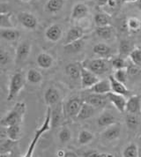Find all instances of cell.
<instances>
[{
  "mask_svg": "<svg viewBox=\"0 0 141 157\" xmlns=\"http://www.w3.org/2000/svg\"><path fill=\"white\" fill-rule=\"evenodd\" d=\"M128 57L130 59V62H131L132 64L139 66L141 68V48L135 47L132 50V51L130 53Z\"/></svg>",
  "mask_w": 141,
  "mask_h": 157,
  "instance_id": "obj_40",
  "label": "cell"
},
{
  "mask_svg": "<svg viewBox=\"0 0 141 157\" xmlns=\"http://www.w3.org/2000/svg\"><path fill=\"white\" fill-rule=\"evenodd\" d=\"M108 1L109 0H98L97 1V5H98L99 6H106Z\"/></svg>",
  "mask_w": 141,
  "mask_h": 157,
  "instance_id": "obj_48",
  "label": "cell"
},
{
  "mask_svg": "<svg viewBox=\"0 0 141 157\" xmlns=\"http://www.w3.org/2000/svg\"><path fill=\"white\" fill-rule=\"evenodd\" d=\"M118 5V1L117 0H109L107 3V6L109 8H116Z\"/></svg>",
  "mask_w": 141,
  "mask_h": 157,
  "instance_id": "obj_47",
  "label": "cell"
},
{
  "mask_svg": "<svg viewBox=\"0 0 141 157\" xmlns=\"http://www.w3.org/2000/svg\"><path fill=\"white\" fill-rule=\"evenodd\" d=\"M27 111V105L24 101L16 102L15 105L9 110L2 119L0 120V124L3 127H8L13 124H22L25 115Z\"/></svg>",
  "mask_w": 141,
  "mask_h": 157,
  "instance_id": "obj_1",
  "label": "cell"
},
{
  "mask_svg": "<svg viewBox=\"0 0 141 157\" xmlns=\"http://www.w3.org/2000/svg\"><path fill=\"white\" fill-rule=\"evenodd\" d=\"M78 154L73 150H64V157H76Z\"/></svg>",
  "mask_w": 141,
  "mask_h": 157,
  "instance_id": "obj_46",
  "label": "cell"
},
{
  "mask_svg": "<svg viewBox=\"0 0 141 157\" xmlns=\"http://www.w3.org/2000/svg\"><path fill=\"white\" fill-rule=\"evenodd\" d=\"M123 156L138 157L139 156V148L136 143H130L123 150Z\"/></svg>",
  "mask_w": 141,
  "mask_h": 157,
  "instance_id": "obj_36",
  "label": "cell"
},
{
  "mask_svg": "<svg viewBox=\"0 0 141 157\" xmlns=\"http://www.w3.org/2000/svg\"><path fill=\"white\" fill-rule=\"evenodd\" d=\"M139 156H141V145L140 147H139Z\"/></svg>",
  "mask_w": 141,
  "mask_h": 157,
  "instance_id": "obj_54",
  "label": "cell"
},
{
  "mask_svg": "<svg viewBox=\"0 0 141 157\" xmlns=\"http://www.w3.org/2000/svg\"><path fill=\"white\" fill-rule=\"evenodd\" d=\"M21 2H24V3H28V2H30L31 0H21Z\"/></svg>",
  "mask_w": 141,
  "mask_h": 157,
  "instance_id": "obj_53",
  "label": "cell"
},
{
  "mask_svg": "<svg viewBox=\"0 0 141 157\" xmlns=\"http://www.w3.org/2000/svg\"><path fill=\"white\" fill-rule=\"evenodd\" d=\"M45 38L50 43H57L63 38V29L59 24H51L45 30Z\"/></svg>",
  "mask_w": 141,
  "mask_h": 157,
  "instance_id": "obj_10",
  "label": "cell"
},
{
  "mask_svg": "<svg viewBox=\"0 0 141 157\" xmlns=\"http://www.w3.org/2000/svg\"><path fill=\"white\" fill-rule=\"evenodd\" d=\"M109 81H110V84H111V89H112V92L116 94H123V95H127L130 94V90L128 89L125 86V84L120 82L118 80H116V78L113 77V75L109 76Z\"/></svg>",
  "mask_w": 141,
  "mask_h": 157,
  "instance_id": "obj_29",
  "label": "cell"
},
{
  "mask_svg": "<svg viewBox=\"0 0 141 157\" xmlns=\"http://www.w3.org/2000/svg\"><path fill=\"white\" fill-rule=\"evenodd\" d=\"M140 67L136 65V64H132L131 62V64H129L128 67H127V70H128V73H129V76H137L139 74L140 72Z\"/></svg>",
  "mask_w": 141,
  "mask_h": 157,
  "instance_id": "obj_43",
  "label": "cell"
},
{
  "mask_svg": "<svg viewBox=\"0 0 141 157\" xmlns=\"http://www.w3.org/2000/svg\"><path fill=\"white\" fill-rule=\"evenodd\" d=\"M125 29L131 33H137L141 29V21L138 17L131 16L125 21Z\"/></svg>",
  "mask_w": 141,
  "mask_h": 157,
  "instance_id": "obj_32",
  "label": "cell"
},
{
  "mask_svg": "<svg viewBox=\"0 0 141 157\" xmlns=\"http://www.w3.org/2000/svg\"><path fill=\"white\" fill-rule=\"evenodd\" d=\"M17 141H13L10 139H7L6 140L2 141L0 145V155L1 156H11L13 147Z\"/></svg>",
  "mask_w": 141,
  "mask_h": 157,
  "instance_id": "obj_35",
  "label": "cell"
},
{
  "mask_svg": "<svg viewBox=\"0 0 141 157\" xmlns=\"http://www.w3.org/2000/svg\"><path fill=\"white\" fill-rule=\"evenodd\" d=\"M82 64L85 67L88 68L90 71L94 72L98 76L105 74L109 69V63L108 58H93V59H88L82 62Z\"/></svg>",
  "mask_w": 141,
  "mask_h": 157,
  "instance_id": "obj_4",
  "label": "cell"
},
{
  "mask_svg": "<svg viewBox=\"0 0 141 157\" xmlns=\"http://www.w3.org/2000/svg\"><path fill=\"white\" fill-rule=\"evenodd\" d=\"M17 20L24 29L28 30H35L39 24L36 16L28 12H20L17 14Z\"/></svg>",
  "mask_w": 141,
  "mask_h": 157,
  "instance_id": "obj_6",
  "label": "cell"
},
{
  "mask_svg": "<svg viewBox=\"0 0 141 157\" xmlns=\"http://www.w3.org/2000/svg\"><path fill=\"white\" fill-rule=\"evenodd\" d=\"M93 53L98 57L101 58H109L113 57L114 51L113 49L106 43H96L93 46Z\"/></svg>",
  "mask_w": 141,
  "mask_h": 157,
  "instance_id": "obj_18",
  "label": "cell"
},
{
  "mask_svg": "<svg viewBox=\"0 0 141 157\" xmlns=\"http://www.w3.org/2000/svg\"><path fill=\"white\" fill-rule=\"evenodd\" d=\"M72 139V132L69 127L63 126L58 132V140L62 144H67Z\"/></svg>",
  "mask_w": 141,
  "mask_h": 157,
  "instance_id": "obj_37",
  "label": "cell"
},
{
  "mask_svg": "<svg viewBox=\"0 0 141 157\" xmlns=\"http://www.w3.org/2000/svg\"><path fill=\"white\" fill-rule=\"evenodd\" d=\"M85 45H86V41L84 40V38H81L78 41L65 44L63 46L64 50L68 53H78L83 50Z\"/></svg>",
  "mask_w": 141,
  "mask_h": 157,
  "instance_id": "obj_30",
  "label": "cell"
},
{
  "mask_svg": "<svg viewBox=\"0 0 141 157\" xmlns=\"http://www.w3.org/2000/svg\"><path fill=\"white\" fill-rule=\"evenodd\" d=\"M55 63L54 57L47 52H41L36 57V64L43 70L50 69Z\"/></svg>",
  "mask_w": 141,
  "mask_h": 157,
  "instance_id": "obj_19",
  "label": "cell"
},
{
  "mask_svg": "<svg viewBox=\"0 0 141 157\" xmlns=\"http://www.w3.org/2000/svg\"><path fill=\"white\" fill-rule=\"evenodd\" d=\"M125 123H126V125L128 126V128L134 130L139 125L140 121H139V118L138 115L128 113L126 117H125Z\"/></svg>",
  "mask_w": 141,
  "mask_h": 157,
  "instance_id": "obj_41",
  "label": "cell"
},
{
  "mask_svg": "<svg viewBox=\"0 0 141 157\" xmlns=\"http://www.w3.org/2000/svg\"><path fill=\"white\" fill-rule=\"evenodd\" d=\"M137 6H138V8L141 11V0H139V1L137 2Z\"/></svg>",
  "mask_w": 141,
  "mask_h": 157,
  "instance_id": "obj_52",
  "label": "cell"
},
{
  "mask_svg": "<svg viewBox=\"0 0 141 157\" xmlns=\"http://www.w3.org/2000/svg\"><path fill=\"white\" fill-rule=\"evenodd\" d=\"M65 111L63 110V107L59 102L55 106L51 107V124H52V128L57 127L63 118V113Z\"/></svg>",
  "mask_w": 141,
  "mask_h": 157,
  "instance_id": "obj_22",
  "label": "cell"
},
{
  "mask_svg": "<svg viewBox=\"0 0 141 157\" xmlns=\"http://www.w3.org/2000/svg\"><path fill=\"white\" fill-rule=\"evenodd\" d=\"M94 138H95V136L92 132H90L89 130H86V129H83L78 132V143L81 146H86V145H88L93 142Z\"/></svg>",
  "mask_w": 141,
  "mask_h": 157,
  "instance_id": "obj_31",
  "label": "cell"
},
{
  "mask_svg": "<svg viewBox=\"0 0 141 157\" xmlns=\"http://www.w3.org/2000/svg\"><path fill=\"white\" fill-rule=\"evenodd\" d=\"M32 51V44L29 41H22L18 44L15 52L16 63H23L28 60Z\"/></svg>",
  "mask_w": 141,
  "mask_h": 157,
  "instance_id": "obj_7",
  "label": "cell"
},
{
  "mask_svg": "<svg viewBox=\"0 0 141 157\" xmlns=\"http://www.w3.org/2000/svg\"><path fill=\"white\" fill-rule=\"evenodd\" d=\"M84 29L78 26H73L67 31L65 37L63 39V45L78 41L81 38H84Z\"/></svg>",
  "mask_w": 141,
  "mask_h": 157,
  "instance_id": "obj_14",
  "label": "cell"
},
{
  "mask_svg": "<svg viewBox=\"0 0 141 157\" xmlns=\"http://www.w3.org/2000/svg\"><path fill=\"white\" fill-rule=\"evenodd\" d=\"M93 21L96 27H104L111 25L110 16L105 13H97L93 16Z\"/></svg>",
  "mask_w": 141,
  "mask_h": 157,
  "instance_id": "obj_33",
  "label": "cell"
},
{
  "mask_svg": "<svg viewBox=\"0 0 141 157\" xmlns=\"http://www.w3.org/2000/svg\"><path fill=\"white\" fill-rule=\"evenodd\" d=\"M6 136L8 139L13 140V141H19L21 139L22 134V126L21 124H13L6 127Z\"/></svg>",
  "mask_w": 141,
  "mask_h": 157,
  "instance_id": "obj_27",
  "label": "cell"
},
{
  "mask_svg": "<svg viewBox=\"0 0 141 157\" xmlns=\"http://www.w3.org/2000/svg\"><path fill=\"white\" fill-rule=\"evenodd\" d=\"M122 2H124V3H127V4H131V3H136V2H138L139 0H121Z\"/></svg>",
  "mask_w": 141,
  "mask_h": 157,
  "instance_id": "obj_51",
  "label": "cell"
},
{
  "mask_svg": "<svg viewBox=\"0 0 141 157\" xmlns=\"http://www.w3.org/2000/svg\"><path fill=\"white\" fill-rule=\"evenodd\" d=\"M56 156L63 157V156H64V150H63V149L58 150V151L56 152Z\"/></svg>",
  "mask_w": 141,
  "mask_h": 157,
  "instance_id": "obj_50",
  "label": "cell"
},
{
  "mask_svg": "<svg viewBox=\"0 0 141 157\" xmlns=\"http://www.w3.org/2000/svg\"><path fill=\"white\" fill-rule=\"evenodd\" d=\"M84 101L88 102L95 108L105 107L109 101L107 94H100L90 93L85 96Z\"/></svg>",
  "mask_w": 141,
  "mask_h": 157,
  "instance_id": "obj_12",
  "label": "cell"
},
{
  "mask_svg": "<svg viewBox=\"0 0 141 157\" xmlns=\"http://www.w3.org/2000/svg\"><path fill=\"white\" fill-rule=\"evenodd\" d=\"M8 61H9V55H8V53L2 49L1 52H0V63L4 66V65H6L8 63Z\"/></svg>",
  "mask_w": 141,
  "mask_h": 157,
  "instance_id": "obj_44",
  "label": "cell"
},
{
  "mask_svg": "<svg viewBox=\"0 0 141 157\" xmlns=\"http://www.w3.org/2000/svg\"><path fill=\"white\" fill-rule=\"evenodd\" d=\"M89 13V7L84 3H76L71 9L70 18L74 21H78L86 18Z\"/></svg>",
  "mask_w": 141,
  "mask_h": 157,
  "instance_id": "obj_15",
  "label": "cell"
},
{
  "mask_svg": "<svg viewBox=\"0 0 141 157\" xmlns=\"http://www.w3.org/2000/svg\"><path fill=\"white\" fill-rule=\"evenodd\" d=\"M96 123H97L99 126L108 127V126L112 125L114 124H116L117 123V118L111 112L105 110V111L101 112V115L97 117Z\"/></svg>",
  "mask_w": 141,
  "mask_h": 157,
  "instance_id": "obj_21",
  "label": "cell"
},
{
  "mask_svg": "<svg viewBox=\"0 0 141 157\" xmlns=\"http://www.w3.org/2000/svg\"><path fill=\"white\" fill-rule=\"evenodd\" d=\"M87 92L100 94H108L109 93L112 92L109 78H108V79H100L95 85H93L89 89H87Z\"/></svg>",
  "mask_w": 141,
  "mask_h": 157,
  "instance_id": "obj_16",
  "label": "cell"
},
{
  "mask_svg": "<svg viewBox=\"0 0 141 157\" xmlns=\"http://www.w3.org/2000/svg\"><path fill=\"white\" fill-rule=\"evenodd\" d=\"M51 128H52V124H51V107L48 106L43 123L41 124V126L39 128L36 129V131L35 132L34 138L32 139L31 143H30V145H29V147H28V150H27V152H26L24 156H32V155H33V153H34V151L35 149V147H36L38 141L40 140V139L42 138V136L44 133H46L47 132H49Z\"/></svg>",
  "mask_w": 141,
  "mask_h": 157,
  "instance_id": "obj_2",
  "label": "cell"
},
{
  "mask_svg": "<svg viewBox=\"0 0 141 157\" xmlns=\"http://www.w3.org/2000/svg\"><path fill=\"white\" fill-rule=\"evenodd\" d=\"M26 78H27V81L31 85H39L43 80L42 72L35 68H31L28 70Z\"/></svg>",
  "mask_w": 141,
  "mask_h": 157,
  "instance_id": "obj_28",
  "label": "cell"
},
{
  "mask_svg": "<svg viewBox=\"0 0 141 157\" xmlns=\"http://www.w3.org/2000/svg\"><path fill=\"white\" fill-rule=\"evenodd\" d=\"M135 46H134L132 43L127 39H123L121 40V42L119 43V47H118V51L121 56L124 57H127L130 55V53L132 51Z\"/></svg>",
  "mask_w": 141,
  "mask_h": 157,
  "instance_id": "obj_34",
  "label": "cell"
},
{
  "mask_svg": "<svg viewBox=\"0 0 141 157\" xmlns=\"http://www.w3.org/2000/svg\"><path fill=\"white\" fill-rule=\"evenodd\" d=\"M111 66L114 70H117V69H124V68H127L129 63L127 61L126 57L124 56H117V57H113L111 60Z\"/></svg>",
  "mask_w": 141,
  "mask_h": 157,
  "instance_id": "obj_38",
  "label": "cell"
},
{
  "mask_svg": "<svg viewBox=\"0 0 141 157\" xmlns=\"http://www.w3.org/2000/svg\"><path fill=\"white\" fill-rule=\"evenodd\" d=\"M100 152L96 150H88L86 152H85L83 154V156L86 157H99Z\"/></svg>",
  "mask_w": 141,
  "mask_h": 157,
  "instance_id": "obj_45",
  "label": "cell"
},
{
  "mask_svg": "<svg viewBox=\"0 0 141 157\" xmlns=\"http://www.w3.org/2000/svg\"><path fill=\"white\" fill-rule=\"evenodd\" d=\"M65 73L66 75L72 80L80 79V72H81V63H70L65 66Z\"/></svg>",
  "mask_w": 141,
  "mask_h": 157,
  "instance_id": "obj_25",
  "label": "cell"
},
{
  "mask_svg": "<svg viewBox=\"0 0 141 157\" xmlns=\"http://www.w3.org/2000/svg\"><path fill=\"white\" fill-rule=\"evenodd\" d=\"M26 81H27V78L25 77L23 72L18 71V72L14 73L10 79L7 101H11L14 100L20 94V93L25 86Z\"/></svg>",
  "mask_w": 141,
  "mask_h": 157,
  "instance_id": "obj_3",
  "label": "cell"
},
{
  "mask_svg": "<svg viewBox=\"0 0 141 157\" xmlns=\"http://www.w3.org/2000/svg\"><path fill=\"white\" fill-rule=\"evenodd\" d=\"M95 35L102 40H110L115 36V30L111 25L97 27L95 29Z\"/></svg>",
  "mask_w": 141,
  "mask_h": 157,
  "instance_id": "obj_26",
  "label": "cell"
},
{
  "mask_svg": "<svg viewBox=\"0 0 141 157\" xmlns=\"http://www.w3.org/2000/svg\"><path fill=\"white\" fill-rule=\"evenodd\" d=\"M0 36L3 40H6L7 42H16L20 39L21 33L18 29L14 28L0 29Z\"/></svg>",
  "mask_w": 141,
  "mask_h": 157,
  "instance_id": "obj_24",
  "label": "cell"
},
{
  "mask_svg": "<svg viewBox=\"0 0 141 157\" xmlns=\"http://www.w3.org/2000/svg\"><path fill=\"white\" fill-rule=\"evenodd\" d=\"M109 156H114V155L109 154V153H100L99 157H109Z\"/></svg>",
  "mask_w": 141,
  "mask_h": 157,
  "instance_id": "obj_49",
  "label": "cell"
},
{
  "mask_svg": "<svg viewBox=\"0 0 141 157\" xmlns=\"http://www.w3.org/2000/svg\"><path fill=\"white\" fill-rule=\"evenodd\" d=\"M44 101L47 106L53 107L58 104L61 101V94L60 92L53 86L49 87L44 93Z\"/></svg>",
  "mask_w": 141,
  "mask_h": 157,
  "instance_id": "obj_13",
  "label": "cell"
},
{
  "mask_svg": "<svg viewBox=\"0 0 141 157\" xmlns=\"http://www.w3.org/2000/svg\"><path fill=\"white\" fill-rule=\"evenodd\" d=\"M107 97L109 99V101L112 104L117 111H119L120 113H124L126 111L127 100L125 98V95L110 92L107 94Z\"/></svg>",
  "mask_w": 141,
  "mask_h": 157,
  "instance_id": "obj_8",
  "label": "cell"
},
{
  "mask_svg": "<svg viewBox=\"0 0 141 157\" xmlns=\"http://www.w3.org/2000/svg\"><path fill=\"white\" fill-rule=\"evenodd\" d=\"M122 133V127L121 125L116 124H114L112 125H109L106 127L101 133V137L102 140L107 141H114L120 138Z\"/></svg>",
  "mask_w": 141,
  "mask_h": 157,
  "instance_id": "obj_11",
  "label": "cell"
},
{
  "mask_svg": "<svg viewBox=\"0 0 141 157\" xmlns=\"http://www.w3.org/2000/svg\"><path fill=\"white\" fill-rule=\"evenodd\" d=\"M100 80V78L97 74L90 71L88 68L85 67L81 63V72H80V83L81 87L83 89H89L90 87L95 85Z\"/></svg>",
  "mask_w": 141,
  "mask_h": 157,
  "instance_id": "obj_5",
  "label": "cell"
},
{
  "mask_svg": "<svg viewBox=\"0 0 141 157\" xmlns=\"http://www.w3.org/2000/svg\"><path fill=\"white\" fill-rule=\"evenodd\" d=\"M95 111H96V108L91 105V104H89L88 102L84 101L79 112H78V114L77 118L79 119V120L90 119L91 117H93L94 116Z\"/></svg>",
  "mask_w": 141,
  "mask_h": 157,
  "instance_id": "obj_23",
  "label": "cell"
},
{
  "mask_svg": "<svg viewBox=\"0 0 141 157\" xmlns=\"http://www.w3.org/2000/svg\"><path fill=\"white\" fill-rule=\"evenodd\" d=\"M126 112L139 115L141 113V96L134 94L127 99Z\"/></svg>",
  "mask_w": 141,
  "mask_h": 157,
  "instance_id": "obj_17",
  "label": "cell"
},
{
  "mask_svg": "<svg viewBox=\"0 0 141 157\" xmlns=\"http://www.w3.org/2000/svg\"><path fill=\"white\" fill-rule=\"evenodd\" d=\"M83 102H84V101H82L78 96L71 97L70 99L67 101V102L65 104L64 111H65L66 115L70 117H77Z\"/></svg>",
  "mask_w": 141,
  "mask_h": 157,
  "instance_id": "obj_9",
  "label": "cell"
},
{
  "mask_svg": "<svg viewBox=\"0 0 141 157\" xmlns=\"http://www.w3.org/2000/svg\"><path fill=\"white\" fill-rule=\"evenodd\" d=\"M113 77L116 78V80L120 81V82H122L124 84H126L128 77H129V73H128L127 68L115 70L114 73H113Z\"/></svg>",
  "mask_w": 141,
  "mask_h": 157,
  "instance_id": "obj_42",
  "label": "cell"
},
{
  "mask_svg": "<svg viewBox=\"0 0 141 157\" xmlns=\"http://www.w3.org/2000/svg\"><path fill=\"white\" fill-rule=\"evenodd\" d=\"M66 0H48L44 6V10L49 14L60 13L65 6Z\"/></svg>",
  "mask_w": 141,
  "mask_h": 157,
  "instance_id": "obj_20",
  "label": "cell"
},
{
  "mask_svg": "<svg viewBox=\"0 0 141 157\" xmlns=\"http://www.w3.org/2000/svg\"><path fill=\"white\" fill-rule=\"evenodd\" d=\"M14 28L12 21V14L9 13H1L0 14V29Z\"/></svg>",
  "mask_w": 141,
  "mask_h": 157,
  "instance_id": "obj_39",
  "label": "cell"
}]
</instances>
